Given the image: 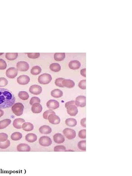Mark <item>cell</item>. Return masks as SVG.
I'll list each match as a JSON object with an SVG mask.
<instances>
[{
	"label": "cell",
	"instance_id": "obj_1",
	"mask_svg": "<svg viewBox=\"0 0 132 176\" xmlns=\"http://www.w3.org/2000/svg\"><path fill=\"white\" fill-rule=\"evenodd\" d=\"M15 101L14 95L11 91L4 88H0V109L11 107Z\"/></svg>",
	"mask_w": 132,
	"mask_h": 176
},
{
	"label": "cell",
	"instance_id": "obj_2",
	"mask_svg": "<svg viewBox=\"0 0 132 176\" xmlns=\"http://www.w3.org/2000/svg\"><path fill=\"white\" fill-rule=\"evenodd\" d=\"M68 114L71 116H75L78 113L77 107L75 106V101H72L68 102L65 104Z\"/></svg>",
	"mask_w": 132,
	"mask_h": 176
},
{
	"label": "cell",
	"instance_id": "obj_3",
	"mask_svg": "<svg viewBox=\"0 0 132 176\" xmlns=\"http://www.w3.org/2000/svg\"><path fill=\"white\" fill-rule=\"evenodd\" d=\"M24 106L22 103H15L11 107L13 113L17 116H20L23 114Z\"/></svg>",
	"mask_w": 132,
	"mask_h": 176
},
{
	"label": "cell",
	"instance_id": "obj_4",
	"mask_svg": "<svg viewBox=\"0 0 132 176\" xmlns=\"http://www.w3.org/2000/svg\"><path fill=\"white\" fill-rule=\"evenodd\" d=\"M52 80L51 75L48 73H44L39 76L38 79L39 83L43 85L49 84Z\"/></svg>",
	"mask_w": 132,
	"mask_h": 176
},
{
	"label": "cell",
	"instance_id": "obj_5",
	"mask_svg": "<svg viewBox=\"0 0 132 176\" xmlns=\"http://www.w3.org/2000/svg\"><path fill=\"white\" fill-rule=\"evenodd\" d=\"M39 142L40 144L43 146H49L52 144L51 139L46 136H43L40 138Z\"/></svg>",
	"mask_w": 132,
	"mask_h": 176
},
{
	"label": "cell",
	"instance_id": "obj_6",
	"mask_svg": "<svg viewBox=\"0 0 132 176\" xmlns=\"http://www.w3.org/2000/svg\"><path fill=\"white\" fill-rule=\"evenodd\" d=\"M63 132L66 137L69 140L74 139L76 137L75 131L72 129L66 128L64 129Z\"/></svg>",
	"mask_w": 132,
	"mask_h": 176
},
{
	"label": "cell",
	"instance_id": "obj_7",
	"mask_svg": "<svg viewBox=\"0 0 132 176\" xmlns=\"http://www.w3.org/2000/svg\"><path fill=\"white\" fill-rule=\"evenodd\" d=\"M18 73V70L17 69L11 67L6 70V76L9 79H13L16 77Z\"/></svg>",
	"mask_w": 132,
	"mask_h": 176
},
{
	"label": "cell",
	"instance_id": "obj_8",
	"mask_svg": "<svg viewBox=\"0 0 132 176\" xmlns=\"http://www.w3.org/2000/svg\"><path fill=\"white\" fill-rule=\"evenodd\" d=\"M76 106L81 107H84L86 105V97L84 96H79L76 98L75 101Z\"/></svg>",
	"mask_w": 132,
	"mask_h": 176
},
{
	"label": "cell",
	"instance_id": "obj_9",
	"mask_svg": "<svg viewBox=\"0 0 132 176\" xmlns=\"http://www.w3.org/2000/svg\"><path fill=\"white\" fill-rule=\"evenodd\" d=\"M17 70L20 71L25 72L28 70L29 69V65L26 62L20 61L18 62L17 64Z\"/></svg>",
	"mask_w": 132,
	"mask_h": 176
},
{
	"label": "cell",
	"instance_id": "obj_10",
	"mask_svg": "<svg viewBox=\"0 0 132 176\" xmlns=\"http://www.w3.org/2000/svg\"><path fill=\"white\" fill-rule=\"evenodd\" d=\"M30 81V77L27 75H21L17 79V83L21 85H27Z\"/></svg>",
	"mask_w": 132,
	"mask_h": 176
},
{
	"label": "cell",
	"instance_id": "obj_11",
	"mask_svg": "<svg viewBox=\"0 0 132 176\" xmlns=\"http://www.w3.org/2000/svg\"><path fill=\"white\" fill-rule=\"evenodd\" d=\"M59 103L55 100H50L46 103L47 107L50 110L56 109L59 107Z\"/></svg>",
	"mask_w": 132,
	"mask_h": 176
},
{
	"label": "cell",
	"instance_id": "obj_12",
	"mask_svg": "<svg viewBox=\"0 0 132 176\" xmlns=\"http://www.w3.org/2000/svg\"><path fill=\"white\" fill-rule=\"evenodd\" d=\"M42 90V88L41 87L37 85L31 86L29 89V91L30 93L35 95L40 94Z\"/></svg>",
	"mask_w": 132,
	"mask_h": 176
},
{
	"label": "cell",
	"instance_id": "obj_13",
	"mask_svg": "<svg viewBox=\"0 0 132 176\" xmlns=\"http://www.w3.org/2000/svg\"><path fill=\"white\" fill-rule=\"evenodd\" d=\"M48 121L53 125H57L61 122L60 117L55 114H52L49 116L48 118Z\"/></svg>",
	"mask_w": 132,
	"mask_h": 176
},
{
	"label": "cell",
	"instance_id": "obj_14",
	"mask_svg": "<svg viewBox=\"0 0 132 176\" xmlns=\"http://www.w3.org/2000/svg\"><path fill=\"white\" fill-rule=\"evenodd\" d=\"M25 122V120L21 118L15 119L13 121V125L15 128L20 129L22 128V125Z\"/></svg>",
	"mask_w": 132,
	"mask_h": 176
},
{
	"label": "cell",
	"instance_id": "obj_15",
	"mask_svg": "<svg viewBox=\"0 0 132 176\" xmlns=\"http://www.w3.org/2000/svg\"><path fill=\"white\" fill-rule=\"evenodd\" d=\"M53 139L55 143L58 144H61L65 142V138L61 134L57 133L53 136Z\"/></svg>",
	"mask_w": 132,
	"mask_h": 176
},
{
	"label": "cell",
	"instance_id": "obj_16",
	"mask_svg": "<svg viewBox=\"0 0 132 176\" xmlns=\"http://www.w3.org/2000/svg\"><path fill=\"white\" fill-rule=\"evenodd\" d=\"M69 66L71 69L76 70L80 68L81 64L80 62L77 60H72L69 62Z\"/></svg>",
	"mask_w": 132,
	"mask_h": 176
},
{
	"label": "cell",
	"instance_id": "obj_17",
	"mask_svg": "<svg viewBox=\"0 0 132 176\" xmlns=\"http://www.w3.org/2000/svg\"><path fill=\"white\" fill-rule=\"evenodd\" d=\"M42 110V106L40 103H35L32 105V111L33 113L39 114L41 113Z\"/></svg>",
	"mask_w": 132,
	"mask_h": 176
},
{
	"label": "cell",
	"instance_id": "obj_18",
	"mask_svg": "<svg viewBox=\"0 0 132 176\" xmlns=\"http://www.w3.org/2000/svg\"><path fill=\"white\" fill-rule=\"evenodd\" d=\"M17 150L19 152H29L31 150V148L28 144H21L17 146Z\"/></svg>",
	"mask_w": 132,
	"mask_h": 176
},
{
	"label": "cell",
	"instance_id": "obj_19",
	"mask_svg": "<svg viewBox=\"0 0 132 176\" xmlns=\"http://www.w3.org/2000/svg\"><path fill=\"white\" fill-rule=\"evenodd\" d=\"M39 132L42 134H49L52 132V129L49 126L43 125L40 128Z\"/></svg>",
	"mask_w": 132,
	"mask_h": 176
},
{
	"label": "cell",
	"instance_id": "obj_20",
	"mask_svg": "<svg viewBox=\"0 0 132 176\" xmlns=\"http://www.w3.org/2000/svg\"><path fill=\"white\" fill-rule=\"evenodd\" d=\"M62 84L64 87L68 88H73L75 85V84L73 81L69 79H64L62 82Z\"/></svg>",
	"mask_w": 132,
	"mask_h": 176
},
{
	"label": "cell",
	"instance_id": "obj_21",
	"mask_svg": "<svg viewBox=\"0 0 132 176\" xmlns=\"http://www.w3.org/2000/svg\"><path fill=\"white\" fill-rule=\"evenodd\" d=\"M25 139L28 142L33 143L37 140V137L36 134L33 133H29L26 136Z\"/></svg>",
	"mask_w": 132,
	"mask_h": 176
},
{
	"label": "cell",
	"instance_id": "obj_22",
	"mask_svg": "<svg viewBox=\"0 0 132 176\" xmlns=\"http://www.w3.org/2000/svg\"><path fill=\"white\" fill-rule=\"evenodd\" d=\"M51 94L52 96L55 98L61 97L63 95V92L59 89H57L53 90L51 91Z\"/></svg>",
	"mask_w": 132,
	"mask_h": 176
},
{
	"label": "cell",
	"instance_id": "obj_23",
	"mask_svg": "<svg viewBox=\"0 0 132 176\" xmlns=\"http://www.w3.org/2000/svg\"><path fill=\"white\" fill-rule=\"evenodd\" d=\"M22 128L26 132H30L34 129V126L30 122H25L22 125Z\"/></svg>",
	"mask_w": 132,
	"mask_h": 176
},
{
	"label": "cell",
	"instance_id": "obj_24",
	"mask_svg": "<svg viewBox=\"0 0 132 176\" xmlns=\"http://www.w3.org/2000/svg\"><path fill=\"white\" fill-rule=\"evenodd\" d=\"M11 120L9 119H5L0 121V129L6 128L11 123Z\"/></svg>",
	"mask_w": 132,
	"mask_h": 176
},
{
	"label": "cell",
	"instance_id": "obj_25",
	"mask_svg": "<svg viewBox=\"0 0 132 176\" xmlns=\"http://www.w3.org/2000/svg\"><path fill=\"white\" fill-rule=\"evenodd\" d=\"M65 122L66 125L70 127L75 126L77 124V121L75 119L71 118L67 119Z\"/></svg>",
	"mask_w": 132,
	"mask_h": 176
},
{
	"label": "cell",
	"instance_id": "obj_26",
	"mask_svg": "<svg viewBox=\"0 0 132 176\" xmlns=\"http://www.w3.org/2000/svg\"><path fill=\"white\" fill-rule=\"evenodd\" d=\"M65 53H56L54 55L55 60L57 61H61L65 59Z\"/></svg>",
	"mask_w": 132,
	"mask_h": 176
},
{
	"label": "cell",
	"instance_id": "obj_27",
	"mask_svg": "<svg viewBox=\"0 0 132 176\" xmlns=\"http://www.w3.org/2000/svg\"><path fill=\"white\" fill-rule=\"evenodd\" d=\"M50 68L52 71L57 72L60 71L61 69V67L58 63H53L50 65Z\"/></svg>",
	"mask_w": 132,
	"mask_h": 176
},
{
	"label": "cell",
	"instance_id": "obj_28",
	"mask_svg": "<svg viewBox=\"0 0 132 176\" xmlns=\"http://www.w3.org/2000/svg\"><path fill=\"white\" fill-rule=\"evenodd\" d=\"M22 135L20 132H15L12 134L11 136V139L13 141H18L22 138Z\"/></svg>",
	"mask_w": 132,
	"mask_h": 176
},
{
	"label": "cell",
	"instance_id": "obj_29",
	"mask_svg": "<svg viewBox=\"0 0 132 176\" xmlns=\"http://www.w3.org/2000/svg\"><path fill=\"white\" fill-rule=\"evenodd\" d=\"M18 95L20 99L24 101L28 99L29 97L28 93L25 91H20L18 93Z\"/></svg>",
	"mask_w": 132,
	"mask_h": 176
},
{
	"label": "cell",
	"instance_id": "obj_30",
	"mask_svg": "<svg viewBox=\"0 0 132 176\" xmlns=\"http://www.w3.org/2000/svg\"><path fill=\"white\" fill-rule=\"evenodd\" d=\"M18 56V53H7L6 58L7 59L12 61L16 59Z\"/></svg>",
	"mask_w": 132,
	"mask_h": 176
},
{
	"label": "cell",
	"instance_id": "obj_31",
	"mask_svg": "<svg viewBox=\"0 0 132 176\" xmlns=\"http://www.w3.org/2000/svg\"><path fill=\"white\" fill-rule=\"evenodd\" d=\"M42 69L40 67L35 66L33 67L31 70V73L33 75H36L41 73Z\"/></svg>",
	"mask_w": 132,
	"mask_h": 176
},
{
	"label": "cell",
	"instance_id": "obj_32",
	"mask_svg": "<svg viewBox=\"0 0 132 176\" xmlns=\"http://www.w3.org/2000/svg\"><path fill=\"white\" fill-rule=\"evenodd\" d=\"M10 144V141L8 140L5 142H0V149H7L9 147Z\"/></svg>",
	"mask_w": 132,
	"mask_h": 176
},
{
	"label": "cell",
	"instance_id": "obj_33",
	"mask_svg": "<svg viewBox=\"0 0 132 176\" xmlns=\"http://www.w3.org/2000/svg\"><path fill=\"white\" fill-rule=\"evenodd\" d=\"M86 140L81 141L78 143V146L79 149L81 150L86 151Z\"/></svg>",
	"mask_w": 132,
	"mask_h": 176
},
{
	"label": "cell",
	"instance_id": "obj_34",
	"mask_svg": "<svg viewBox=\"0 0 132 176\" xmlns=\"http://www.w3.org/2000/svg\"><path fill=\"white\" fill-rule=\"evenodd\" d=\"M52 114H55V112L52 110H48L45 112L43 114V117L45 120H48L49 116Z\"/></svg>",
	"mask_w": 132,
	"mask_h": 176
},
{
	"label": "cell",
	"instance_id": "obj_35",
	"mask_svg": "<svg viewBox=\"0 0 132 176\" xmlns=\"http://www.w3.org/2000/svg\"><path fill=\"white\" fill-rule=\"evenodd\" d=\"M54 150L55 152H60L66 151V148L63 145L57 146H55Z\"/></svg>",
	"mask_w": 132,
	"mask_h": 176
},
{
	"label": "cell",
	"instance_id": "obj_36",
	"mask_svg": "<svg viewBox=\"0 0 132 176\" xmlns=\"http://www.w3.org/2000/svg\"><path fill=\"white\" fill-rule=\"evenodd\" d=\"M8 81L4 77H0V87H5L8 84Z\"/></svg>",
	"mask_w": 132,
	"mask_h": 176
},
{
	"label": "cell",
	"instance_id": "obj_37",
	"mask_svg": "<svg viewBox=\"0 0 132 176\" xmlns=\"http://www.w3.org/2000/svg\"><path fill=\"white\" fill-rule=\"evenodd\" d=\"M28 56L29 58L36 59L39 57L40 54L39 53H27Z\"/></svg>",
	"mask_w": 132,
	"mask_h": 176
},
{
	"label": "cell",
	"instance_id": "obj_38",
	"mask_svg": "<svg viewBox=\"0 0 132 176\" xmlns=\"http://www.w3.org/2000/svg\"><path fill=\"white\" fill-rule=\"evenodd\" d=\"M65 79L63 78H59L57 79L55 81V85L57 87H64V86L62 85V82Z\"/></svg>",
	"mask_w": 132,
	"mask_h": 176
},
{
	"label": "cell",
	"instance_id": "obj_39",
	"mask_svg": "<svg viewBox=\"0 0 132 176\" xmlns=\"http://www.w3.org/2000/svg\"><path fill=\"white\" fill-rule=\"evenodd\" d=\"M8 136L5 133H0V142H3L7 140Z\"/></svg>",
	"mask_w": 132,
	"mask_h": 176
},
{
	"label": "cell",
	"instance_id": "obj_40",
	"mask_svg": "<svg viewBox=\"0 0 132 176\" xmlns=\"http://www.w3.org/2000/svg\"><path fill=\"white\" fill-rule=\"evenodd\" d=\"M41 101L39 98L36 97H33L31 98L30 101V104L31 105H32L35 103H40Z\"/></svg>",
	"mask_w": 132,
	"mask_h": 176
},
{
	"label": "cell",
	"instance_id": "obj_41",
	"mask_svg": "<svg viewBox=\"0 0 132 176\" xmlns=\"http://www.w3.org/2000/svg\"><path fill=\"white\" fill-rule=\"evenodd\" d=\"M6 62L4 60L0 58V70H5L7 68Z\"/></svg>",
	"mask_w": 132,
	"mask_h": 176
},
{
	"label": "cell",
	"instance_id": "obj_42",
	"mask_svg": "<svg viewBox=\"0 0 132 176\" xmlns=\"http://www.w3.org/2000/svg\"><path fill=\"white\" fill-rule=\"evenodd\" d=\"M79 137L81 139H86V130L83 129L80 131L79 133Z\"/></svg>",
	"mask_w": 132,
	"mask_h": 176
},
{
	"label": "cell",
	"instance_id": "obj_43",
	"mask_svg": "<svg viewBox=\"0 0 132 176\" xmlns=\"http://www.w3.org/2000/svg\"><path fill=\"white\" fill-rule=\"evenodd\" d=\"M86 80H83L79 82V87L81 89L85 90L86 89Z\"/></svg>",
	"mask_w": 132,
	"mask_h": 176
},
{
	"label": "cell",
	"instance_id": "obj_44",
	"mask_svg": "<svg viewBox=\"0 0 132 176\" xmlns=\"http://www.w3.org/2000/svg\"><path fill=\"white\" fill-rule=\"evenodd\" d=\"M86 118H84L82 119L81 120V125L84 128L86 127Z\"/></svg>",
	"mask_w": 132,
	"mask_h": 176
},
{
	"label": "cell",
	"instance_id": "obj_45",
	"mask_svg": "<svg viewBox=\"0 0 132 176\" xmlns=\"http://www.w3.org/2000/svg\"><path fill=\"white\" fill-rule=\"evenodd\" d=\"M86 69H83L81 70V75L85 77H86Z\"/></svg>",
	"mask_w": 132,
	"mask_h": 176
},
{
	"label": "cell",
	"instance_id": "obj_46",
	"mask_svg": "<svg viewBox=\"0 0 132 176\" xmlns=\"http://www.w3.org/2000/svg\"><path fill=\"white\" fill-rule=\"evenodd\" d=\"M4 112L2 110L0 109V117L3 116V114H4Z\"/></svg>",
	"mask_w": 132,
	"mask_h": 176
},
{
	"label": "cell",
	"instance_id": "obj_47",
	"mask_svg": "<svg viewBox=\"0 0 132 176\" xmlns=\"http://www.w3.org/2000/svg\"><path fill=\"white\" fill-rule=\"evenodd\" d=\"M4 54V53H0V56H1V55Z\"/></svg>",
	"mask_w": 132,
	"mask_h": 176
}]
</instances>
